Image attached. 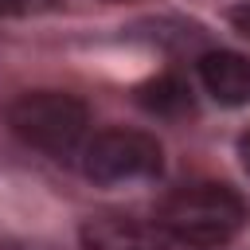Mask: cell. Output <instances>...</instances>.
Listing matches in <instances>:
<instances>
[{"instance_id":"obj_1","label":"cell","mask_w":250,"mask_h":250,"mask_svg":"<svg viewBox=\"0 0 250 250\" xmlns=\"http://www.w3.org/2000/svg\"><path fill=\"white\" fill-rule=\"evenodd\" d=\"M156 223L164 227L168 238H176L184 246L215 250V246H227L250 223V203L230 184L199 180V184H184V188L168 191Z\"/></svg>"},{"instance_id":"obj_10","label":"cell","mask_w":250,"mask_h":250,"mask_svg":"<svg viewBox=\"0 0 250 250\" xmlns=\"http://www.w3.org/2000/svg\"><path fill=\"white\" fill-rule=\"evenodd\" d=\"M0 250H59V246H51V242H8Z\"/></svg>"},{"instance_id":"obj_7","label":"cell","mask_w":250,"mask_h":250,"mask_svg":"<svg viewBox=\"0 0 250 250\" xmlns=\"http://www.w3.org/2000/svg\"><path fill=\"white\" fill-rule=\"evenodd\" d=\"M59 8V0H0V12H43Z\"/></svg>"},{"instance_id":"obj_9","label":"cell","mask_w":250,"mask_h":250,"mask_svg":"<svg viewBox=\"0 0 250 250\" xmlns=\"http://www.w3.org/2000/svg\"><path fill=\"white\" fill-rule=\"evenodd\" d=\"M238 160H242V168L250 172V129L238 137Z\"/></svg>"},{"instance_id":"obj_5","label":"cell","mask_w":250,"mask_h":250,"mask_svg":"<svg viewBox=\"0 0 250 250\" xmlns=\"http://www.w3.org/2000/svg\"><path fill=\"white\" fill-rule=\"evenodd\" d=\"M203 90L219 105H250V59L238 51H207L195 62Z\"/></svg>"},{"instance_id":"obj_6","label":"cell","mask_w":250,"mask_h":250,"mask_svg":"<svg viewBox=\"0 0 250 250\" xmlns=\"http://www.w3.org/2000/svg\"><path fill=\"white\" fill-rule=\"evenodd\" d=\"M137 105L152 117H184L191 113V90L180 74H156L137 86Z\"/></svg>"},{"instance_id":"obj_2","label":"cell","mask_w":250,"mask_h":250,"mask_svg":"<svg viewBox=\"0 0 250 250\" xmlns=\"http://www.w3.org/2000/svg\"><path fill=\"white\" fill-rule=\"evenodd\" d=\"M8 125L12 133L55 156V160H70L86 137V125H90V113L86 105L74 98V94H62V90H31V94H20L8 109Z\"/></svg>"},{"instance_id":"obj_8","label":"cell","mask_w":250,"mask_h":250,"mask_svg":"<svg viewBox=\"0 0 250 250\" xmlns=\"http://www.w3.org/2000/svg\"><path fill=\"white\" fill-rule=\"evenodd\" d=\"M227 20L234 23V31H242V35L250 39V4H234V8L227 12Z\"/></svg>"},{"instance_id":"obj_4","label":"cell","mask_w":250,"mask_h":250,"mask_svg":"<svg viewBox=\"0 0 250 250\" xmlns=\"http://www.w3.org/2000/svg\"><path fill=\"white\" fill-rule=\"evenodd\" d=\"M78 238H82V250H168V242H172L160 223L121 215V211L86 219Z\"/></svg>"},{"instance_id":"obj_3","label":"cell","mask_w":250,"mask_h":250,"mask_svg":"<svg viewBox=\"0 0 250 250\" xmlns=\"http://www.w3.org/2000/svg\"><path fill=\"white\" fill-rule=\"evenodd\" d=\"M160 168H164V148L145 129H102L82 148V172L94 184L156 180Z\"/></svg>"}]
</instances>
